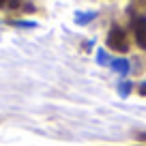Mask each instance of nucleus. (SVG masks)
<instances>
[{
	"mask_svg": "<svg viewBox=\"0 0 146 146\" xmlns=\"http://www.w3.org/2000/svg\"><path fill=\"white\" fill-rule=\"evenodd\" d=\"M108 45L116 52H127L129 45H127V35H125L123 28H112V32L108 36Z\"/></svg>",
	"mask_w": 146,
	"mask_h": 146,
	"instance_id": "1",
	"label": "nucleus"
},
{
	"mask_svg": "<svg viewBox=\"0 0 146 146\" xmlns=\"http://www.w3.org/2000/svg\"><path fill=\"white\" fill-rule=\"evenodd\" d=\"M135 39L142 47H146V19H137L135 22Z\"/></svg>",
	"mask_w": 146,
	"mask_h": 146,
	"instance_id": "2",
	"label": "nucleus"
},
{
	"mask_svg": "<svg viewBox=\"0 0 146 146\" xmlns=\"http://www.w3.org/2000/svg\"><path fill=\"white\" fill-rule=\"evenodd\" d=\"M116 69H118V71H127V62H118Z\"/></svg>",
	"mask_w": 146,
	"mask_h": 146,
	"instance_id": "3",
	"label": "nucleus"
},
{
	"mask_svg": "<svg viewBox=\"0 0 146 146\" xmlns=\"http://www.w3.org/2000/svg\"><path fill=\"white\" fill-rule=\"evenodd\" d=\"M5 2H7V0H0V7H5Z\"/></svg>",
	"mask_w": 146,
	"mask_h": 146,
	"instance_id": "4",
	"label": "nucleus"
},
{
	"mask_svg": "<svg viewBox=\"0 0 146 146\" xmlns=\"http://www.w3.org/2000/svg\"><path fill=\"white\" fill-rule=\"evenodd\" d=\"M142 92H146V86H144V88H142Z\"/></svg>",
	"mask_w": 146,
	"mask_h": 146,
	"instance_id": "5",
	"label": "nucleus"
}]
</instances>
